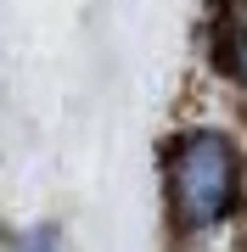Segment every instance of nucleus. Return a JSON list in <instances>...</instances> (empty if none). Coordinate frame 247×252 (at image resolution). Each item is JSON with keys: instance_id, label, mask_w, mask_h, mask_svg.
I'll list each match as a JSON object with an SVG mask.
<instances>
[{"instance_id": "nucleus-3", "label": "nucleus", "mask_w": 247, "mask_h": 252, "mask_svg": "<svg viewBox=\"0 0 247 252\" xmlns=\"http://www.w3.org/2000/svg\"><path fill=\"white\" fill-rule=\"evenodd\" d=\"M23 252H62V235H56V230H39V235H28Z\"/></svg>"}, {"instance_id": "nucleus-2", "label": "nucleus", "mask_w": 247, "mask_h": 252, "mask_svg": "<svg viewBox=\"0 0 247 252\" xmlns=\"http://www.w3.org/2000/svg\"><path fill=\"white\" fill-rule=\"evenodd\" d=\"M213 62L247 84V0H219L213 11Z\"/></svg>"}, {"instance_id": "nucleus-1", "label": "nucleus", "mask_w": 247, "mask_h": 252, "mask_svg": "<svg viewBox=\"0 0 247 252\" xmlns=\"http://www.w3.org/2000/svg\"><path fill=\"white\" fill-rule=\"evenodd\" d=\"M242 162L225 135H185L169 152V196L185 230H208L236 207Z\"/></svg>"}]
</instances>
